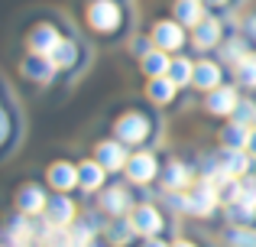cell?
<instances>
[{"label":"cell","mask_w":256,"mask_h":247,"mask_svg":"<svg viewBox=\"0 0 256 247\" xmlns=\"http://www.w3.org/2000/svg\"><path fill=\"white\" fill-rule=\"evenodd\" d=\"M136 234H140V231L133 228L130 215H124V218H114V221H110V228H107V241H110V244H117V247L130 244Z\"/></svg>","instance_id":"4316f807"},{"label":"cell","mask_w":256,"mask_h":247,"mask_svg":"<svg viewBox=\"0 0 256 247\" xmlns=\"http://www.w3.org/2000/svg\"><path fill=\"white\" fill-rule=\"evenodd\" d=\"M46 182L56 192H72L78 189V163H68V159H56L46 169Z\"/></svg>","instance_id":"9a60e30c"},{"label":"cell","mask_w":256,"mask_h":247,"mask_svg":"<svg viewBox=\"0 0 256 247\" xmlns=\"http://www.w3.org/2000/svg\"><path fill=\"white\" fill-rule=\"evenodd\" d=\"M204 4H208V10H227L234 0H204Z\"/></svg>","instance_id":"836d02e7"},{"label":"cell","mask_w":256,"mask_h":247,"mask_svg":"<svg viewBox=\"0 0 256 247\" xmlns=\"http://www.w3.org/2000/svg\"><path fill=\"white\" fill-rule=\"evenodd\" d=\"M224 211H227V221H230V224H253L256 221V205L244 202V198L224 205Z\"/></svg>","instance_id":"f546056e"},{"label":"cell","mask_w":256,"mask_h":247,"mask_svg":"<svg viewBox=\"0 0 256 247\" xmlns=\"http://www.w3.org/2000/svg\"><path fill=\"white\" fill-rule=\"evenodd\" d=\"M49 59L56 62V69H58V72H68V69H75L78 59H82V46H78L75 39L62 36V43H58L56 49L49 52Z\"/></svg>","instance_id":"7402d4cb"},{"label":"cell","mask_w":256,"mask_h":247,"mask_svg":"<svg viewBox=\"0 0 256 247\" xmlns=\"http://www.w3.org/2000/svg\"><path fill=\"white\" fill-rule=\"evenodd\" d=\"M4 130H6V117L0 114V140H4Z\"/></svg>","instance_id":"74e56055"},{"label":"cell","mask_w":256,"mask_h":247,"mask_svg":"<svg viewBox=\"0 0 256 247\" xmlns=\"http://www.w3.org/2000/svg\"><path fill=\"white\" fill-rule=\"evenodd\" d=\"M159 182H162L166 192H185L194 185V169L188 163H182V159H169L162 166V172H159Z\"/></svg>","instance_id":"7c38bea8"},{"label":"cell","mask_w":256,"mask_h":247,"mask_svg":"<svg viewBox=\"0 0 256 247\" xmlns=\"http://www.w3.org/2000/svg\"><path fill=\"white\" fill-rule=\"evenodd\" d=\"M246 153H250V156L256 159V127L250 130V143H246Z\"/></svg>","instance_id":"e575fe53"},{"label":"cell","mask_w":256,"mask_h":247,"mask_svg":"<svg viewBox=\"0 0 256 247\" xmlns=\"http://www.w3.org/2000/svg\"><path fill=\"white\" fill-rule=\"evenodd\" d=\"M240 104V95H237V85H220V88L208 91L204 95V114L211 117H234V111H237Z\"/></svg>","instance_id":"ba28073f"},{"label":"cell","mask_w":256,"mask_h":247,"mask_svg":"<svg viewBox=\"0 0 256 247\" xmlns=\"http://www.w3.org/2000/svg\"><path fill=\"white\" fill-rule=\"evenodd\" d=\"M98 208L110 218H124L133 211V195H130V185H104L98 192Z\"/></svg>","instance_id":"8992f818"},{"label":"cell","mask_w":256,"mask_h":247,"mask_svg":"<svg viewBox=\"0 0 256 247\" xmlns=\"http://www.w3.org/2000/svg\"><path fill=\"white\" fill-rule=\"evenodd\" d=\"M234 85L244 91H256V52L234 65Z\"/></svg>","instance_id":"d4e9b609"},{"label":"cell","mask_w":256,"mask_h":247,"mask_svg":"<svg viewBox=\"0 0 256 247\" xmlns=\"http://www.w3.org/2000/svg\"><path fill=\"white\" fill-rule=\"evenodd\" d=\"M114 137L120 140V143L133 146V150H140V146H146L152 137H156V127H152V117L146 114V111H126V114L117 117V124H114Z\"/></svg>","instance_id":"7a4b0ae2"},{"label":"cell","mask_w":256,"mask_h":247,"mask_svg":"<svg viewBox=\"0 0 256 247\" xmlns=\"http://www.w3.org/2000/svg\"><path fill=\"white\" fill-rule=\"evenodd\" d=\"M75 202L68 198V192H56V195L49 198V205H46V221L56 224V228H72L75 224Z\"/></svg>","instance_id":"5bb4252c"},{"label":"cell","mask_w":256,"mask_h":247,"mask_svg":"<svg viewBox=\"0 0 256 247\" xmlns=\"http://www.w3.org/2000/svg\"><path fill=\"white\" fill-rule=\"evenodd\" d=\"M130 221H133V228H136L143 237H159V234H162V228H166V218H162V211H159L156 205H150V202H143V205H133V211H130Z\"/></svg>","instance_id":"9c48e42d"},{"label":"cell","mask_w":256,"mask_h":247,"mask_svg":"<svg viewBox=\"0 0 256 247\" xmlns=\"http://www.w3.org/2000/svg\"><path fill=\"white\" fill-rule=\"evenodd\" d=\"M172 247H198V244H194V241H175Z\"/></svg>","instance_id":"8d00e7d4"},{"label":"cell","mask_w":256,"mask_h":247,"mask_svg":"<svg viewBox=\"0 0 256 247\" xmlns=\"http://www.w3.org/2000/svg\"><path fill=\"white\" fill-rule=\"evenodd\" d=\"M84 23L98 36H117L126 23V10L120 0H88L84 7Z\"/></svg>","instance_id":"6da1fadb"},{"label":"cell","mask_w":256,"mask_h":247,"mask_svg":"<svg viewBox=\"0 0 256 247\" xmlns=\"http://www.w3.org/2000/svg\"><path fill=\"white\" fill-rule=\"evenodd\" d=\"M227 247H256V228L253 224H230L224 231Z\"/></svg>","instance_id":"f1b7e54d"},{"label":"cell","mask_w":256,"mask_h":247,"mask_svg":"<svg viewBox=\"0 0 256 247\" xmlns=\"http://www.w3.org/2000/svg\"><path fill=\"white\" fill-rule=\"evenodd\" d=\"M218 159H220V169L234 179H244L246 172H253V163H256L246 150H234V146H220Z\"/></svg>","instance_id":"e0dca14e"},{"label":"cell","mask_w":256,"mask_h":247,"mask_svg":"<svg viewBox=\"0 0 256 247\" xmlns=\"http://www.w3.org/2000/svg\"><path fill=\"white\" fill-rule=\"evenodd\" d=\"M194 88L198 91H214V88H220L224 85V65L218 62V59H198L194 62Z\"/></svg>","instance_id":"2e32d148"},{"label":"cell","mask_w":256,"mask_h":247,"mask_svg":"<svg viewBox=\"0 0 256 247\" xmlns=\"http://www.w3.org/2000/svg\"><path fill=\"white\" fill-rule=\"evenodd\" d=\"M68 231H72V244H75V247H91L94 244V231H98V228H94V221L84 218V221H75Z\"/></svg>","instance_id":"4dcf8cb0"},{"label":"cell","mask_w":256,"mask_h":247,"mask_svg":"<svg viewBox=\"0 0 256 247\" xmlns=\"http://www.w3.org/2000/svg\"><path fill=\"white\" fill-rule=\"evenodd\" d=\"M220 195H218V185L208 182V179H198V182L192 185V189H185V215L192 218H211L214 211H218Z\"/></svg>","instance_id":"3957f363"},{"label":"cell","mask_w":256,"mask_h":247,"mask_svg":"<svg viewBox=\"0 0 256 247\" xmlns=\"http://www.w3.org/2000/svg\"><path fill=\"white\" fill-rule=\"evenodd\" d=\"M124 172H126V182L130 185H150L162 169H159V156L152 150H136V153H130Z\"/></svg>","instance_id":"277c9868"},{"label":"cell","mask_w":256,"mask_h":247,"mask_svg":"<svg viewBox=\"0 0 256 247\" xmlns=\"http://www.w3.org/2000/svg\"><path fill=\"white\" fill-rule=\"evenodd\" d=\"M169 65H172V52L166 49H156L152 46L143 59H140V69H143L146 78H159V75H169Z\"/></svg>","instance_id":"cb8c5ba5"},{"label":"cell","mask_w":256,"mask_h":247,"mask_svg":"<svg viewBox=\"0 0 256 247\" xmlns=\"http://www.w3.org/2000/svg\"><path fill=\"white\" fill-rule=\"evenodd\" d=\"M150 39L156 49H166V52H178L185 49V39H188V30L178 23V20H156L150 26Z\"/></svg>","instance_id":"5b68a950"},{"label":"cell","mask_w":256,"mask_h":247,"mask_svg":"<svg viewBox=\"0 0 256 247\" xmlns=\"http://www.w3.org/2000/svg\"><path fill=\"white\" fill-rule=\"evenodd\" d=\"M20 72H23L26 82H36V85H49L52 78L58 75L56 62H52L49 56H42V52H30V56H23V62H20Z\"/></svg>","instance_id":"30bf717a"},{"label":"cell","mask_w":256,"mask_h":247,"mask_svg":"<svg viewBox=\"0 0 256 247\" xmlns=\"http://www.w3.org/2000/svg\"><path fill=\"white\" fill-rule=\"evenodd\" d=\"M169 78L178 88H188L194 82V62L188 56H172V65H169Z\"/></svg>","instance_id":"83f0119b"},{"label":"cell","mask_w":256,"mask_h":247,"mask_svg":"<svg viewBox=\"0 0 256 247\" xmlns=\"http://www.w3.org/2000/svg\"><path fill=\"white\" fill-rule=\"evenodd\" d=\"M126 150H130V146L120 143L117 137L114 140H100V143L94 146V159H98L107 172H120V169H126V159H130Z\"/></svg>","instance_id":"8fae6325"},{"label":"cell","mask_w":256,"mask_h":247,"mask_svg":"<svg viewBox=\"0 0 256 247\" xmlns=\"http://www.w3.org/2000/svg\"><path fill=\"white\" fill-rule=\"evenodd\" d=\"M230 121H237L244 127H256V101L253 98H240V104H237V111H234Z\"/></svg>","instance_id":"1f68e13d"},{"label":"cell","mask_w":256,"mask_h":247,"mask_svg":"<svg viewBox=\"0 0 256 247\" xmlns=\"http://www.w3.org/2000/svg\"><path fill=\"white\" fill-rule=\"evenodd\" d=\"M62 43V33H58L56 23H36L30 30V36H26V46H30V52H42V56H49L56 46Z\"/></svg>","instance_id":"ac0fdd59"},{"label":"cell","mask_w":256,"mask_h":247,"mask_svg":"<svg viewBox=\"0 0 256 247\" xmlns=\"http://www.w3.org/2000/svg\"><path fill=\"white\" fill-rule=\"evenodd\" d=\"M240 198L256 205V172H246V176L240 179Z\"/></svg>","instance_id":"d6a6232c"},{"label":"cell","mask_w":256,"mask_h":247,"mask_svg":"<svg viewBox=\"0 0 256 247\" xmlns=\"http://www.w3.org/2000/svg\"><path fill=\"white\" fill-rule=\"evenodd\" d=\"M46 205H49V195H46L42 185H36V182L20 185V192H16V211L20 215H26V218L46 215Z\"/></svg>","instance_id":"4fadbf2b"},{"label":"cell","mask_w":256,"mask_h":247,"mask_svg":"<svg viewBox=\"0 0 256 247\" xmlns=\"http://www.w3.org/2000/svg\"><path fill=\"white\" fill-rule=\"evenodd\" d=\"M175 95H178V85H175L169 75L150 78V85H146V98H150L152 104H159V108L172 104V101H175Z\"/></svg>","instance_id":"603a6c76"},{"label":"cell","mask_w":256,"mask_h":247,"mask_svg":"<svg viewBox=\"0 0 256 247\" xmlns=\"http://www.w3.org/2000/svg\"><path fill=\"white\" fill-rule=\"evenodd\" d=\"M107 176H110V172H107V169H104V166H100L94 156H91V159H82V163H78V189L88 192V195H94V192L104 189Z\"/></svg>","instance_id":"d6986e66"},{"label":"cell","mask_w":256,"mask_h":247,"mask_svg":"<svg viewBox=\"0 0 256 247\" xmlns=\"http://www.w3.org/2000/svg\"><path fill=\"white\" fill-rule=\"evenodd\" d=\"M227 39V33H224V20L220 17H204L198 26L192 30V46L194 49H201V52H208V49H220V43Z\"/></svg>","instance_id":"52a82bcc"},{"label":"cell","mask_w":256,"mask_h":247,"mask_svg":"<svg viewBox=\"0 0 256 247\" xmlns=\"http://www.w3.org/2000/svg\"><path fill=\"white\" fill-rule=\"evenodd\" d=\"M220 62H227L234 69V65L240 62V59L253 56V39L246 36V33H234V36H227L224 43H220Z\"/></svg>","instance_id":"ffe728a7"},{"label":"cell","mask_w":256,"mask_h":247,"mask_svg":"<svg viewBox=\"0 0 256 247\" xmlns=\"http://www.w3.org/2000/svg\"><path fill=\"white\" fill-rule=\"evenodd\" d=\"M143 247H169V244H166V241H159V237H146Z\"/></svg>","instance_id":"d590c367"},{"label":"cell","mask_w":256,"mask_h":247,"mask_svg":"<svg viewBox=\"0 0 256 247\" xmlns=\"http://www.w3.org/2000/svg\"><path fill=\"white\" fill-rule=\"evenodd\" d=\"M172 17L178 20L185 30H194V26L208 17V4L204 0H172Z\"/></svg>","instance_id":"44dd1931"},{"label":"cell","mask_w":256,"mask_h":247,"mask_svg":"<svg viewBox=\"0 0 256 247\" xmlns=\"http://www.w3.org/2000/svg\"><path fill=\"white\" fill-rule=\"evenodd\" d=\"M250 130H253V127H244V124L230 121L227 127H220V146H234V150H246V143H250Z\"/></svg>","instance_id":"484cf974"}]
</instances>
